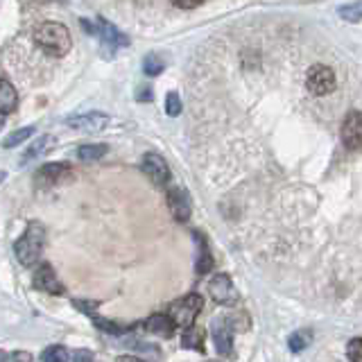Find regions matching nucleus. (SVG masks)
Segmentation results:
<instances>
[{"label":"nucleus","mask_w":362,"mask_h":362,"mask_svg":"<svg viewBox=\"0 0 362 362\" xmlns=\"http://www.w3.org/2000/svg\"><path fill=\"white\" fill-rule=\"evenodd\" d=\"M34 43H37L45 54L64 57V54H68V50H71L73 39H71V32H68L66 25L48 21V23H41V25L34 30Z\"/></svg>","instance_id":"nucleus-1"},{"label":"nucleus","mask_w":362,"mask_h":362,"mask_svg":"<svg viewBox=\"0 0 362 362\" xmlns=\"http://www.w3.org/2000/svg\"><path fill=\"white\" fill-rule=\"evenodd\" d=\"M43 245H45V229H43V224L37 222V220H32L28 224V229L23 231V235L18 238L16 245H14V254L18 258V263L23 267L37 265V260L43 254Z\"/></svg>","instance_id":"nucleus-2"},{"label":"nucleus","mask_w":362,"mask_h":362,"mask_svg":"<svg viewBox=\"0 0 362 362\" xmlns=\"http://www.w3.org/2000/svg\"><path fill=\"white\" fill-rule=\"evenodd\" d=\"M202 308H204V299L199 297V294H186V297H181L175 303H170L168 315L173 317L177 326L186 328V326L195 324Z\"/></svg>","instance_id":"nucleus-3"},{"label":"nucleus","mask_w":362,"mask_h":362,"mask_svg":"<svg viewBox=\"0 0 362 362\" xmlns=\"http://www.w3.org/2000/svg\"><path fill=\"white\" fill-rule=\"evenodd\" d=\"M335 86H337L335 73L324 64H315L308 71V75H305V88H308L310 93L317 98H324L328 93H333Z\"/></svg>","instance_id":"nucleus-4"},{"label":"nucleus","mask_w":362,"mask_h":362,"mask_svg":"<svg viewBox=\"0 0 362 362\" xmlns=\"http://www.w3.org/2000/svg\"><path fill=\"white\" fill-rule=\"evenodd\" d=\"M82 28L88 32V34H95V37L102 39V43L109 45L111 50H116V48H124V45H129V39H127V34H122L118 28H113L109 21L105 18H98L95 25H90V23L86 18H82Z\"/></svg>","instance_id":"nucleus-5"},{"label":"nucleus","mask_w":362,"mask_h":362,"mask_svg":"<svg viewBox=\"0 0 362 362\" xmlns=\"http://www.w3.org/2000/svg\"><path fill=\"white\" fill-rule=\"evenodd\" d=\"M68 179H73V168L68 163H45L39 168V173L34 175V181H37L39 188H52L66 184Z\"/></svg>","instance_id":"nucleus-6"},{"label":"nucleus","mask_w":362,"mask_h":362,"mask_svg":"<svg viewBox=\"0 0 362 362\" xmlns=\"http://www.w3.org/2000/svg\"><path fill=\"white\" fill-rule=\"evenodd\" d=\"M339 136L346 150H362V111H349L342 127H339Z\"/></svg>","instance_id":"nucleus-7"},{"label":"nucleus","mask_w":362,"mask_h":362,"mask_svg":"<svg viewBox=\"0 0 362 362\" xmlns=\"http://www.w3.org/2000/svg\"><path fill=\"white\" fill-rule=\"evenodd\" d=\"M66 124L79 132H102L109 124V116L102 111H86V113H77V116L66 118Z\"/></svg>","instance_id":"nucleus-8"},{"label":"nucleus","mask_w":362,"mask_h":362,"mask_svg":"<svg viewBox=\"0 0 362 362\" xmlns=\"http://www.w3.org/2000/svg\"><path fill=\"white\" fill-rule=\"evenodd\" d=\"M141 168H143V173L150 177L152 184H156V186H168V181H170V168H168L163 156H158L154 152L145 154L143 161H141Z\"/></svg>","instance_id":"nucleus-9"},{"label":"nucleus","mask_w":362,"mask_h":362,"mask_svg":"<svg viewBox=\"0 0 362 362\" xmlns=\"http://www.w3.org/2000/svg\"><path fill=\"white\" fill-rule=\"evenodd\" d=\"M209 292H211V297L222 305H233L238 301V292L226 274H215L209 283Z\"/></svg>","instance_id":"nucleus-10"},{"label":"nucleus","mask_w":362,"mask_h":362,"mask_svg":"<svg viewBox=\"0 0 362 362\" xmlns=\"http://www.w3.org/2000/svg\"><path fill=\"white\" fill-rule=\"evenodd\" d=\"M168 209L177 222H186L190 218V197L181 186H170L168 190Z\"/></svg>","instance_id":"nucleus-11"},{"label":"nucleus","mask_w":362,"mask_h":362,"mask_svg":"<svg viewBox=\"0 0 362 362\" xmlns=\"http://www.w3.org/2000/svg\"><path fill=\"white\" fill-rule=\"evenodd\" d=\"M233 320H213V339L218 346V354L229 356L233 351Z\"/></svg>","instance_id":"nucleus-12"},{"label":"nucleus","mask_w":362,"mask_h":362,"mask_svg":"<svg viewBox=\"0 0 362 362\" xmlns=\"http://www.w3.org/2000/svg\"><path fill=\"white\" fill-rule=\"evenodd\" d=\"M34 288H37L39 292H45V294H64L66 292L64 283L57 279L52 265H48V263H43L37 269V274H34Z\"/></svg>","instance_id":"nucleus-13"},{"label":"nucleus","mask_w":362,"mask_h":362,"mask_svg":"<svg viewBox=\"0 0 362 362\" xmlns=\"http://www.w3.org/2000/svg\"><path fill=\"white\" fill-rule=\"evenodd\" d=\"M54 147V136H39L37 141H34L30 147H25V152L21 154V165H28V163H34L37 158L45 156L50 150Z\"/></svg>","instance_id":"nucleus-14"},{"label":"nucleus","mask_w":362,"mask_h":362,"mask_svg":"<svg viewBox=\"0 0 362 362\" xmlns=\"http://www.w3.org/2000/svg\"><path fill=\"white\" fill-rule=\"evenodd\" d=\"M175 320L170 315H152L150 320L145 322V331H150L152 335H158V337H173L175 335Z\"/></svg>","instance_id":"nucleus-15"},{"label":"nucleus","mask_w":362,"mask_h":362,"mask_svg":"<svg viewBox=\"0 0 362 362\" xmlns=\"http://www.w3.org/2000/svg\"><path fill=\"white\" fill-rule=\"evenodd\" d=\"M18 109V93L16 88L7 82L5 77H0V113L7 116V113H14Z\"/></svg>","instance_id":"nucleus-16"},{"label":"nucleus","mask_w":362,"mask_h":362,"mask_svg":"<svg viewBox=\"0 0 362 362\" xmlns=\"http://www.w3.org/2000/svg\"><path fill=\"white\" fill-rule=\"evenodd\" d=\"M107 152H109V147L105 143H88V145L77 147V158L84 163H90V161H100Z\"/></svg>","instance_id":"nucleus-17"},{"label":"nucleus","mask_w":362,"mask_h":362,"mask_svg":"<svg viewBox=\"0 0 362 362\" xmlns=\"http://www.w3.org/2000/svg\"><path fill=\"white\" fill-rule=\"evenodd\" d=\"M195 238H197V245H199V256H197L195 272H197V274H209V272L213 269V256H211V252H209L206 240H204V238H202L199 233H195Z\"/></svg>","instance_id":"nucleus-18"},{"label":"nucleus","mask_w":362,"mask_h":362,"mask_svg":"<svg viewBox=\"0 0 362 362\" xmlns=\"http://www.w3.org/2000/svg\"><path fill=\"white\" fill-rule=\"evenodd\" d=\"M181 344L186 349H195V351H204V331L197 328L195 324L184 328V337H181Z\"/></svg>","instance_id":"nucleus-19"},{"label":"nucleus","mask_w":362,"mask_h":362,"mask_svg":"<svg viewBox=\"0 0 362 362\" xmlns=\"http://www.w3.org/2000/svg\"><path fill=\"white\" fill-rule=\"evenodd\" d=\"M41 360L43 362H71L73 360V351H68L62 344H54V346H48L43 351Z\"/></svg>","instance_id":"nucleus-20"},{"label":"nucleus","mask_w":362,"mask_h":362,"mask_svg":"<svg viewBox=\"0 0 362 362\" xmlns=\"http://www.w3.org/2000/svg\"><path fill=\"white\" fill-rule=\"evenodd\" d=\"M34 132H37V127H34V124H28V127H23V129H18V132H11V134L7 136V139L3 141V147H5V150H11V147H18V145L25 143Z\"/></svg>","instance_id":"nucleus-21"},{"label":"nucleus","mask_w":362,"mask_h":362,"mask_svg":"<svg viewBox=\"0 0 362 362\" xmlns=\"http://www.w3.org/2000/svg\"><path fill=\"white\" fill-rule=\"evenodd\" d=\"M90 317H93V322H95V326L100 328V331H105L109 335H122V333L129 331L127 326L116 324V322H109V320H102V317H98V315H90Z\"/></svg>","instance_id":"nucleus-22"},{"label":"nucleus","mask_w":362,"mask_h":362,"mask_svg":"<svg viewBox=\"0 0 362 362\" xmlns=\"http://www.w3.org/2000/svg\"><path fill=\"white\" fill-rule=\"evenodd\" d=\"M163 68H165V64H163V59L158 54H147L143 59V71H145V75H150V77H156L158 73H163Z\"/></svg>","instance_id":"nucleus-23"},{"label":"nucleus","mask_w":362,"mask_h":362,"mask_svg":"<svg viewBox=\"0 0 362 362\" xmlns=\"http://www.w3.org/2000/svg\"><path fill=\"white\" fill-rule=\"evenodd\" d=\"M339 16L349 23H358L362 18V0L356 5H349V7H339Z\"/></svg>","instance_id":"nucleus-24"},{"label":"nucleus","mask_w":362,"mask_h":362,"mask_svg":"<svg viewBox=\"0 0 362 362\" xmlns=\"http://www.w3.org/2000/svg\"><path fill=\"white\" fill-rule=\"evenodd\" d=\"M165 111H168V116H173V118H177L181 113V100L175 90H170V93L165 95Z\"/></svg>","instance_id":"nucleus-25"},{"label":"nucleus","mask_w":362,"mask_h":362,"mask_svg":"<svg viewBox=\"0 0 362 362\" xmlns=\"http://www.w3.org/2000/svg\"><path fill=\"white\" fill-rule=\"evenodd\" d=\"M308 339H310V335L305 333V331H301V333H294V335H290V349L292 351H303L305 346H308Z\"/></svg>","instance_id":"nucleus-26"},{"label":"nucleus","mask_w":362,"mask_h":362,"mask_svg":"<svg viewBox=\"0 0 362 362\" xmlns=\"http://www.w3.org/2000/svg\"><path fill=\"white\" fill-rule=\"evenodd\" d=\"M346 356H349V360L362 362V337L351 339L349 346H346Z\"/></svg>","instance_id":"nucleus-27"},{"label":"nucleus","mask_w":362,"mask_h":362,"mask_svg":"<svg viewBox=\"0 0 362 362\" xmlns=\"http://www.w3.org/2000/svg\"><path fill=\"white\" fill-rule=\"evenodd\" d=\"M173 3L179 9H192V7H199L204 0H173Z\"/></svg>","instance_id":"nucleus-28"},{"label":"nucleus","mask_w":362,"mask_h":362,"mask_svg":"<svg viewBox=\"0 0 362 362\" xmlns=\"http://www.w3.org/2000/svg\"><path fill=\"white\" fill-rule=\"evenodd\" d=\"M7 360H25V362H30L32 356L25 354V351H14V354H7Z\"/></svg>","instance_id":"nucleus-29"},{"label":"nucleus","mask_w":362,"mask_h":362,"mask_svg":"<svg viewBox=\"0 0 362 362\" xmlns=\"http://www.w3.org/2000/svg\"><path fill=\"white\" fill-rule=\"evenodd\" d=\"M141 102H145V100H152V90L150 88H141V95H136Z\"/></svg>","instance_id":"nucleus-30"},{"label":"nucleus","mask_w":362,"mask_h":362,"mask_svg":"<svg viewBox=\"0 0 362 362\" xmlns=\"http://www.w3.org/2000/svg\"><path fill=\"white\" fill-rule=\"evenodd\" d=\"M3 127H5V116L0 113V129H3Z\"/></svg>","instance_id":"nucleus-31"},{"label":"nucleus","mask_w":362,"mask_h":362,"mask_svg":"<svg viewBox=\"0 0 362 362\" xmlns=\"http://www.w3.org/2000/svg\"><path fill=\"white\" fill-rule=\"evenodd\" d=\"M5 177H7V173H3V170H0V184L5 181Z\"/></svg>","instance_id":"nucleus-32"},{"label":"nucleus","mask_w":362,"mask_h":362,"mask_svg":"<svg viewBox=\"0 0 362 362\" xmlns=\"http://www.w3.org/2000/svg\"><path fill=\"white\" fill-rule=\"evenodd\" d=\"M0 360H7V354H3V351H0Z\"/></svg>","instance_id":"nucleus-33"}]
</instances>
